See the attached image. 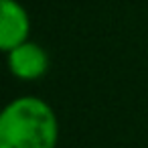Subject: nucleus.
I'll return each mask as SVG.
<instances>
[{"mask_svg": "<svg viewBox=\"0 0 148 148\" xmlns=\"http://www.w3.org/2000/svg\"><path fill=\"white\" fill-rule=\"evenodd\" d=\"M59 120L39 95H18L0 114V148H57Z\"/></svg>", "mask_w": 148, "mask_h": 148, "instance_id": "1", "label": "nucleus"}, {"mask_svg": "<svg viewBox=\"0 0 148 148\" xmlns=\"http://www.w3.org/2000/svg\"><path fill=\"white\" fill-rule=\"evenodd\" d=\"M6 65L12 77L21 81H37L49 73V53L35 41H27L6 53Z\"/></svg>", "mask_w": 148, "mask_h": 148, "instance_id": "2", "label": "nucleus"}, {"mask_svg": "<svg viewBox=\"0 0 148 148\" xmlns=\"http://www.w3.org/2000/svg\"><path fill=\"white\" fill-rule=\"evenodd\" d=\"M31 16L18 0H0V49H10L29 41Z\"/></svg>", "mask_w": 148, "mask_h": 148, "instance_id": "3", "label": "nucleus"}]
</instances>
